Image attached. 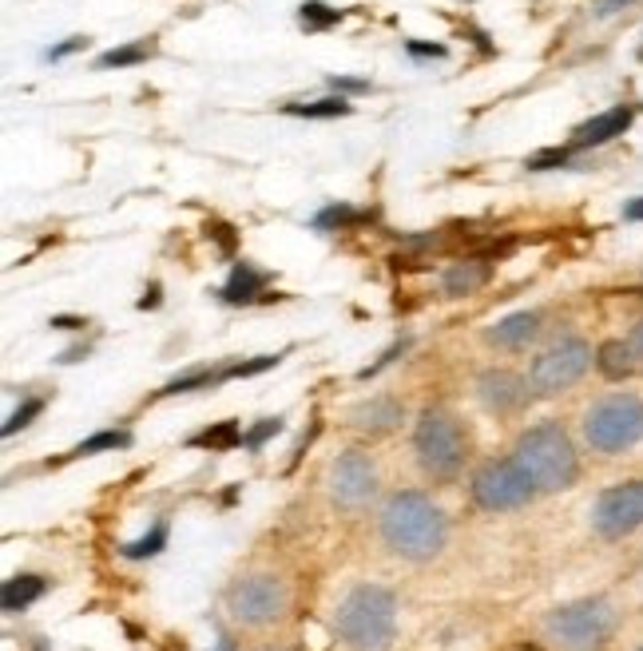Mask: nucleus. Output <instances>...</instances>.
I'll return each instance as SVG.
<instances>
[{
    "instance_id": "1",
    "label": "nucleus",
    "mask_w": 643,
    "mask_h": 651,
    "mask_svg": "<svg viewBox=\"0 0 643 651\" xmlns=\"http://www.w3.org/2000/svg\"><path fill=\"white\" fill-rule=\"evenodd\" d=\"M382 537L405 560L438 557L445 549V512L425 493H398L382 509Z\"/></svg>"
},
{
    "instance_id": "2",
    "label": "nucleus",
    "mask_w": 643,
    "mask_h": 651,
    "mask_svg": "<svg viewBox=\"0 0 643 651\" xmlns=\"http://www.w3.org/2000/svg\"><path fill=\"white\" fill-rule=\"evenodd\" d=\"M334 628L345 648L354 651H390L398 628V600L390 588L362 584L345 595L334 612Z\"/></svg>"
},
{
    "instance_id": "3",
    "label": "nucleus",
    "mask_w": 643,
    "mask_h": 651,
    "mask_svg": "<svg viewBox=\"0 0 643 651\" xmlns=\"http://www.w3.org/2000/svg\"><path fill=\"white\" fill-rule=\"evenodd\" d=\"M513 457H516V465L532 477L536 493H560V489H569L580 473L576 449H572L569 433L560 425H552V421L532 425L529 433H521Z\"/></svg>"
},
{
    "instance_id": "4",
    "label": "nucleus",
    "mask_w": 643,
    "mask_h": 651,
    "mask_svg": "<svg viewBox=\"0 0 643 651\" xmlns=\"http://www.w3.org/2000/svg\"><path fill=\"white\" fill-rule=\"evenodd\" d=\"M584 438L596 453H624L643 441V398L612 393L596 401L584 418Z\"/></svg>"
},
{
    "instance_id": "5",
    "label": "nucleus",
    "mask_w": 643,
    "mask_h": 651,
    "mask_svg": "<svg viewBox=\"0 0 643 651\" xmlns=\"http://www.w3.org/2000/svg\"><path fill=\"white\" fill-rule=\"evenodd\" d=\"M418 461L433 481H453L465 465V433L449 410H425L413 429Z\"/></svg>"
},
{
    "instance_id": "6",
    "label": "nucleus",
    "mask_w": 643,
    "mask_h": 651,
    "mask_svg": "<svg viewBox=\"0 0 643 651\" xmlns=\"http://www.w3.org/2000/svg\"><path fill=\"white\" fill-rule=\"evenodd\" d=\"M587 365H592V345H587L584 338H560V342H552L549 350L532 362L529 385L541 393V398H552V393L576 385L587 373Z\"/></svg>"
},
{
    "instance_id": "7",
    "label": "nucleus",
    "mask_w": 643,
    "mask_h": 651,
    "mask_svg": "<svg viewBox=\"0 0 643 651\" xmlns=\"http://www.w3.org/2000/svg\"><path fill=\"white\" fill-rule=\"evenodd\" d=\"M536 484L532 477L516 465V457H504V461H485L473 477V501L489 512H509L521 509L532 501Z\"/></svg>"
},
{
    "instance_id": "8",
    "label": "nucleus",
    "mask_w": 643,
    "mask_h": 651,
    "mask_svg": "<svg viewBox=\"0 0 643 651\" xmlns=\"http://www.w3.org/2000/svg\"><path fill=\"white\" fill-rule=\"evenodd\" d=\"M227 608L234 620L251 623V628L274 623L287 612V584L279 577H243L227 592Z\"/></svg>"
},
{
    "instance_id": "9",
    "label": "nucleus",
    "mask_w": 643,
    "mask_h": 651,
    "mask_svg": "<svg viewBox=\"0 0 643 651\" xmlns=\"http://www.w3.org/2000/svg\"><path fill=\"white\" fill-rule=\"evenodd\" d=\"M615 628V612L607 600H576L549 615V632L564 643H600Z\"/></svg>"
},
{
    "instance_id": "10",
    "label": "nucleus",
    "mask_w": 643,
    "mask_h": 651,
    "mask_svg": "<svg viewBox=\"0 0 643 651\" xmlns=\"http://www.w3.org/2000/svg\"><path fill=\"white\" fill-rule=\"evenodd\" d=\"M592 524L600 537L620 540L643 524V481L615 484L607 493H600L596 509H592Z\"/></svg>"
},
{
    "instance_id": "11",
    "label": "nucleus",
    "mask_w": 643,
    "mask_h": 651,
    "mask_svg": "<svg viewBox=\"0 0 643 651\" xmlns=\"http://www.w3.org/2000/svg\"><path fill=\"white\" fill-rule=\"evenodd\" d=\"M330 493L342 509H362L373 493H378V469L365 453L350 449L334 461L330 469Z\"/></svg>"
},
{
    "instance_id": "12",
    "label": "nucleus",
    "mask_w": 643,
    "mask_h": 651,
    "mask_svg": "<svg viewBox=\"0 0 643 651\" xmlns=\"http://www.w3.org/2000/svg\"><path fill=\"white\" fill-rule=\"evenodd\" d=\"M476 398L489 413H513L529 398V385L513 370H485L476 378Z\"/></svg>"
},
{
    "instance_id": "13",
    "label": "nucleus",
    "mask_w": 643,
    "mask_h": 651,
    "mask_svg": "<svg viewBox=\"0 0 643 651\" xmlns=\"http://www.w3.org/2000/svg\"><path fill=\"white\" fill-rule=\"evenodd\" d=\"M627 128H632V108H607V112H600L587 123H580L572 148H596V143H607V140H615V136H624Z\"/></svg>"
},
{
    "instance_id": "14",
    "label": "nucleus",
    "mask_w": 643,
    "mask_h": 651,
    "mask_svg": "<svg viewBox=\"0 0 643 651\" xmlns=\"http://www.w3.org/2000/svg\"><path fill=\"white\" fill-rule=\"evenodd\" d=\"M536 330H541V314L524 310V314H509L504 322H496L485 338L493 345H501V350H521V345H529L536 338Z\"/></svg>"
},
{
    "instance_id": "15",
    "label": "nucleus",
    "mask_w": 643,
    "mask_h": 651,
    "mask_svg": "<svg viewBox=\"0 0 643 651\" xmlns=\"http://www.w3.org/2000/svg\"><path fill=\"white\" fill-rule=\"evenodd\" d=\"M350 421H354L358 429H370V433H390V429L401 421V401L398 398L362 401V405L350 410Z\"/></svg>"
},
{
    "instance_id": "16",
    "label": "nucleus",
    "mask_w": 643,
    "mask_h": 651,
    "mask_svg": "<svg viewBox=\"0 0 643 651\" xmlns=\"http://www.w3.org/2000/svg\"><path fill=\"white\" fill-rule=\"evenodd\" d=\"M489 262L485 259H461V262H453V267L445 270V279H441V287H445V294H453V298H465V294H473V290H481L489 282Z\"/></svg>"
},
{
    "instance_id": "17",
    "label": "nucleus",
    "mask_w": 643,
    "mask_h": 651,
    "mask_svg": "<svg viewBox=\"0 0 643 651\" xmlns=\"http://www.w3.org/2000/svg\"><path fill=\"white\" fill-rule=\"evenodd\" d=\"M262 287H267V274L254 270L251 262H239V267L231 270V282H227L219 294H223V302H254V298L262 294Z\"/></svg>"
},
{
    "instance_id": "18",
    "label": "nucleus",
    "mask_w": 643,
    "mask_h": 651,
    "mask_svg": "<svg viewBox=\"0 0 643 651\" xmlns=\"http://www.w3.org/2000/svg\"><path fill=\"white\" fill-rule=\"evenodd\" d=\"M596 365L604 378H612V382H624L627 373L640 370V365H635V354H632V342H615V338L596 350Z\"/></svg>"
},
{
    "instance_id": "19",
    "label": "nucleus",
    "mask_w": 643,
    "mask_h": 651,
    "mask_svg": "<svg viewBox=\"0 0 643 651\" xmlns=\"http://www.w3.org/2000/svg\"><path fill=\"white\" fill-rule=\"evenodd\" d=\"M40 595H44V580L40 577H12L0 588V608H4V612H24V608H29L32 600H40Z\"/></svg>"
},
{
    "instance_id": "20",
    "label": "nucleus",
    "mask_w": 643,
    "mask_h": 651,
    "mask_svg": "<svg viewBox=\"0 0 643 651\" xmlns=\"http://www.w3.org/2000/svg\"><path fill=\"white\" fill-rule=\"evenodd\" d=\"M151 57H155V40H135V44L103 52V57L96 60V68H131V64H148Z\"/></svg>"
},
{
    "instance_id": "21",
    "label": "nucleus",
    "mask_w": 643,
    "mask_h": 651,
    "mask_svg": "<svg viewBox=\"0 0 643 651\" xmlns=\"http://www.w3.org/2000/svg\"><path fill=\"white\" fill-rule=\"evenodd\" d=\"M287 112L307 116V120H334V116H350V100L330 96V100H314V103H287Z\"/></svg>"
},
{
    "instance_id": "22",
    "label": "nucleus",
    "mask_w": 643,
    "mask_h": 651,
    "mask_svg": "<svg viewBox=\"0 0 643 651\" xmlns=\"http://www.w3.org/2000/svg\"><path fill=\"white\" fill-rule=\"evenodd\" d=\"M299 20L307 32H322V29H334L338 20H342V9H330L322 0H307L299 9Z\"/></svg>"
},
{
    "instance_id": "23",
    "label": "nucleus",
    "mask_w": 643,
    "mask_h": 651,
    "mask_svg": "<svg viewBox=\"0 0 643 651\" xmlns=\"http://www.w3.org/2000/svg\"><path fill=\"white\" fill-rule=\"evenodd\" d=\"M243 429H239V421H223V425H214V429H203L195 438V445L203 449H234V445H243Z\"/></svg>"
},
{
    "instance_id": "24",
    "label": "nucleus",
    "mask_w": 643,
    "mask_h": 651,
    "mask_svg": "<svg viewBox=\"0 0 643 651\" xmlns=\"http://www.w3.org/2000/svg\"><path fill=\"white\" fill-rule=\"evenodd\" d=\"M168 544V524H155V529L148 532V537L131 540V544H123V557L128 560H143V557H155L159 549Z\"/></svg>"
},
{
    "instance_id": "25",
    "label": "nucleus",
    "mask_w": 643,
    "mask_h": 651,
    "mask_svg": "<svg viewBox=\"0 0 643 651\" xmlns=\"http://www.w3.org/2000/svg\"><path fill=\"white\" fill-rule=\"evenodd\" d=\"M370 214L365 211H350V207H326V211L318 214L314 227H322V231H330V227H350V223H365Z\"/></svg>"
},
{
    "instance_id": "26",
    "label": "nucleus",
    "mask_w": 643,
    "mask_h": 651,
    "mask_svg": "<svg viewBox=\"0 0 643 651\" xmlns=\"http://www.w3.org/2000/svg\"><path fill=\"white\" fill-rule=\"evenodd\" d=\"M128 433L123 429H108V433H96V438H88L84 445L76 449V453H100V449H123L128 445Z\"/></svg>"
},
{
    "instance_id": "27",
    "label": "nucleus",
    "mask_w": 643,
    "mask_h": 651,
    "mask_svg": "<svg viewBox=\"0 0 643 651\" xmlns=\"http://www.w3.org/2000/svg\"><path fill=\"white\" fill-rule=\"evenodd\" d=\"M40 410H44V401H40V398H29V401H24V405H20V410L12 413L9 421H4V438H12V433H17V429H24V425H29V421L37 418Z\"/></svg>"
},
{
    "instance_id": "28",
    "label": "nucleus",
    "mask_w": 643,
    "mask_h": 651,
    "mask_svg": "<svg viewBox=\"0 0 643 651\" xmlns=\"http://www.w3.org/2000/svg\"><path fill=\"white\" fill-rule=\"evenodd\" d=\"M572 151L569 148H549V151H536V156L529 159L532 171H552V168H564L569 163Z\"/></svg>"
},
{
    "instance_id": "29",
    "label": "nucleus",
    "mask_w": 643,
    "mask_h": 651,
    "mask_svg": "<svg viewBox=\"0 0 643 651\" xmlns=\"http://www.w3.org/2000/svg\"><path fill=\"white\" fill-rule=\"evenodd\" d=\"M279 429H282V421H279V418L262 421L259 429H251V433H247V441H243V445H247V449H259L262 441H267V438H274V433H279Z\"/></svg>"
},
{
    "instance_id": "30",
    "label": "nucleus",
    "mask_w": 643,
    "mask_h": 651,
    "mask_svg": "<svg viewBox=\"0 0 643 651\" xmlns=\"http://www.w3.org/2000/svg\"><path fill=\"white\" fill-rule=\"evenodd\" d=\"M84 44H88L84 37H72V40H64L60 48H52V52H48V60H64V57H72V52H80Z\"/></svg>"
},
{
    "instance_id": "31",
    "label": "nucleus",
    "mask_w": 643,
    "mask_h": 651,
    "mask_svg": "<svg viewBox=\"0 0 643 651\" xmlns=\"http://www.w3.org/2000/svg\"><path fill=\"white\" fill-rule=\"evenodd\" d=\"M627 4H635V0H596V4H592V12H596V17H612V12L627 9Z\"/></svg>"
},
{
    "instance_id": "32",
    "label": "nucleus",
    "mask_w": 643,
    "mask_h": 651,
    "mask_svg": "<svg viewBox=\"0 0 643 651\" xmlns=\"http://www.w3.org/2000/svg\"><path fill=\"white\" fill-rule=\"evenodd\" d=\"M330 84H334L338 92H370V84H365V80H345V76H334Z\"/></svg>"
},
{
    "instance_id": "33",
    "label": "nucleus",
    "mask_w": 643,
    "mask_h": 651,
    "mask_svg": "<svg viewBox=\"0 0 643 651\" xmlns=\"http://www.w3.org/2000/svg\"><path fill=\"white\" fill-rule=\"evenodd\" d=\"M410 52H413V57H433V60L445 57V48H441V44H418V40H410Z\"/></svg>"
},
{
    "instance_id": "34",
    "label": "nucleus",
    "mask_w": 643,
    "mask_h": 651,
    "mask_svg": "<svg viewBox=\"0 0 643 651\" xmlns=\"http://www.w3.org/2000/svg\"><path fill=\"white\" fill-rule=\"evenodd\" d=\"M632 354H635V365L643 370V322L632 330Z\"/></svg>"
},
{
    "instance_id": "35",
    "label": "nucleus",
    "mask_w": 643,
    "mask_h": 651,
    "mask_svg": "<svg viewBox=\"0 0 643 651\" xmlns=\"http://www.w3.org/2000/svg\"><path fill=\"white\" fill-rule=\"evenodd\" d=\"M624 219H635V223H643V199H632V203L624 207Z\"/></svg>"
},
{
    "instance_id": "36",
    "label": "nucleus",
    "mask_w": 643,
    "mask_h": 651,
    "mask_svg": "<svg viewBox=\"0 0 643 651\" xmlns=\"http://www.w3.org/2000/svg\"><path fill=\"white\" fill-rule=\"evenodd\" d=\"M214 651H234V640H219V648Z\"/></svg>"
},
{
    "instance_id": "37",
    "label": "nucleus",
    "mask_w": 643,
    "mask_h": 651,
    "mask_svg": "<svg viewBox=\"0 0 643 651\" xmlns=\"http://www.w3.org/2000/svg\"><path fill=\"white\" fill-rule=\"evenodd\" d=\"M640 57H643V48H640Z\"/></svg>"
},
{
    "instance_id": "38",
    "label": "nucleus",
    "mask_w": 643,
    "mask_h": 651,
    "mask_svg": "<svg viewBox=\"0 0 643 651\" xmlns=\"http://www.w3.org/2000/svg\"><path fill=\"white\" fill-rule=\"evenodd\" d=\"M640 651H643V648H640Z\"/></svg>"
}]
</instances>
